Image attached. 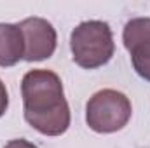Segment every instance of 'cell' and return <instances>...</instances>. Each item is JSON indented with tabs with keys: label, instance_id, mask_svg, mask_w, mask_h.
Segmentation results:
<instances>
[{
	"label": "cell",
	"instance_id": "5b68a950",
	"mask_svg": "<svg viewBox=\"0 0 150 148\" xmlns=\"http://www.w3.org/2000/svg\"><path fill=\"white\" fill-rule=\"evenodd\" d=\"M122 42L131 54L134 72L150 82V18L129 19L122 32Z\"/></svg>",
	"mask_w": 150,
	"mask_h": 148
},
{
	"label": "cell",
	"instance_id": "8992f818",
	"mask_svg": "<svg viewBox=\"0 0 150 148\" xmlns=\"http://www.w3.org/2000/svg\"><path fill=\"white\" fill-rule=\"evenodd\" d=\"M23 56L25 42L19 26L11 23H0V66H14L23 59Z\"/></svg>",
	"mask_w": 150,
	"mask_h": 148
},
{
	"label": "cell",
	"instance_id": "6da1fadb",
	"mask_svg": "<svg viewBox=\"0 0 150 148\" xmlns=\"http://www.w3.org/2000/svg\"><path fill=\"white\" fill-rule=\"evenodd\" d=\"M25 120L44 136H61L70 127V106L59 75L52 70H30L21 80Z\"/></svg>",
	"mask_w": 150,
	"mask_h": 148
},
{
	"label": "cell",
	"instance_id": "7a4b0ae2",
	"mask_svg": "<svg viewBox=\"0 0 150 148\" xmlns=\"http://www.w3.org/2000/svg\"><path fill=\"white\" fill-rule=\"evenodd\" d=\"M70 49L75 65L84 70L107 65L115 52L113 33L108 23L91 19L77 25L70 35Z\"/></svg>",
	"mask_w": 150,
	"mask_h": 148
},
{
	"label": "cell",
	"instance_id": "ba28073f",
	"mask_svg": "<svg viewBox=\"0 0 150 148\" xmlns=\"http://www.w3.org/2000/svg\"><path fill=\"white\" fill-rule=\"evenodd\" d=\"M4 148H38V147L33 145L32 141H28V140L19 138V140H11V141H7Z\"/></svg>",
	"mask_w": 150,
	"mask_h": 148
},
{
	"label": "cell",
	"instance_id": "3957f363",
	"mask_svg": "<svg viewBox=\"0 0 150 148\" xmlns=\"http://www.w3.org/2000/svg\"><path fill=\"white\" fill-rule=\"evenodd\" d=\"M133 115L129 98L115 89L94 92L86 105V122L89 129L100 134H112L127 125Z\"/></svg>",
	"mask_w": 150,
	"mask_h": 148
},
{
	"label": "cell",
	"instance_id": "52a82bcc",
	"mask_svg": "<svg viewBox=\"0 0 150 148\" xmlns=\"http://www.w3.org/2000/svg\"><path fill=\"white\" fill-rule=\"evenodd\" d=\"M7 108H9V94H7L5 84H4L2 78H0V117L5 115Z\"/></svg>",
	"mask_w": 150,
	"mask_h": 148
},
{
	"label": "cell",
	"instance_id": "277c9868",
	"mask_svg": "<svg viewBox=\"0 0 150 148\" xmlns=\"http://www.w3.org/2000/svg\"><path fill=\"white\" fill-rule=\"evenodd\" d=\"M18 26L23 33L25 42V61H44L54 54L58 45V33L47 19L26 18L21 23H18Z\"/></svg>",
	"mask_w": 150,
	"mask_h": 148
}]
</instances>
